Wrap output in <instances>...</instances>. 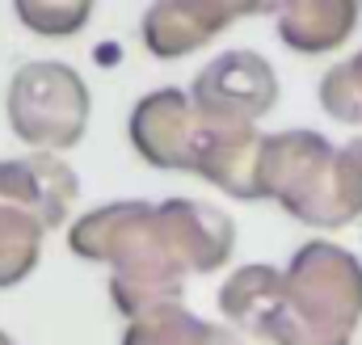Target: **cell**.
<instances>
[{"mask_svg":"<svg viewBox=\"0 0 362 345\" xmlns=\"http://www.w3.org/2000/svg\"><path fill=\"white\" fill-rule=\"evenodd\" d=\"M262 198L308 228L337 232L362 219V135L329 144L316 131H274L262 144Z\"/></svg>","mask_w":362,"mask_h":345,"instance_id":"obj_3","label":"cell"},{"mask_svg":"<svg viewBox=\"0 0 362 345\" xmlns=\"http://www.w3.org/2000/svg\"><path fill=\"white\" fill-rule=\"evenodd\" d=\"M68 249L81 261L110 265V299L135 320L160 303H181L185 278L223 269L236 249V223L223 206L198 198H122L81 215Z\"/></svg>","mask_w":362,"mask_h":345,"instance_id":"obj_1","label":"cell"},{"mask_svg":"<svg viewBox=\"0 0 362 345\" xmlns=\"http://www.w3.org/2000/svg\"><path fill=\"white\" fill-rule=\"evenodd\" d=\"M17 21L42 38H68L93 17L89 0H17Z\"/></svg>","mask_w":362,"mask_h":345,"instance_id":"obj_13","label":"cell"},{"mask_svg":"<svg viewBox=\"0 0 362 345\" xmlns=\"http://www.w3.org/2000/svg\"><path fill=\"white\" fill-rule=\"evenodd\" d=\"M274 13V4H249V0H156L148 4L139 21V38L156 59H181L202 51L215 34H223L232 21Z\"/></svg>","mask_w":362,"mask_h":345,"instance_id":"obj_7","label":"cell"},{"mask_svg":"<svg viewBox=\"0 0 362 345\" xmlns=\"http://www.w3.org/2000/svg\"><path fill=\"white\" fill-rule=\"evenodd\" d=\"M8 131L34 152H68L89 131V85L59 59H34L8 81Z\"/></svg>","mask_w":362,"mask_h":345,"instance_id":"obj_4","label":"cell"},{"mask_svg":"<svg viewBox=\"0 0 362 345\" xmlns=\"http://www.w3.org/2000/svg\"><path fill=\"white\" fill-rule=\"evenodd\" d=\"M219 312L257 345H350L362 320V261L333 240H308L286 269H232Z\"/></svg>","mask_w":362,"mask_h":345,"instance_id":"obj_2","label":"cell"},{"mask_svg":"<svg viewBox=\"0 0 362 345\" xmlns=\"http://www.w3.org/2000/svg\"><path fill=\"white\" fill-rule=\"evenodd\" d=\"M320 105L333 122L341 127H362V51L333 64L320 76Z\"/></svg>","mask_w":362,"mask_h":345,"instance_id":"obj_12","label":"cell"},{"mask_svg":"<svg viewBox=\"0 0 362 345\" xmlns=\"http://www.w3.org/2000/svg\"><path fill=\"white\" fill-rule=\"evenodd\" d=\"M76 194H81L76 172L55 152H30V156L0 160V202L30 211L34 219H42L47 232L68 223Z\"/></svg>","mask_w":362,"mask_h":345,"instance_id":"obj_8","label":"cell"},{"mask_svg":"<svg viewBox=\"0 0 362 345\" xmlns=\"http://www.w3.org/2000/svg\"><path fill=\"white\" fill-rule=\"evenodd\" d=\"M0 345H13V341H8V337H4V333H0Z\"/></svg>","mask_w":362,"mask_h":345,"instance_id":"obj_14","label":"cell"},{"mask_svg":"<svg viewBox=\"0 0 362 345\" xmlns=\"http://www.w3.org/2000/svg\"><path fill=\"white\" fill-rule=\"evenodd\" d=\"M122 345H240V337L215 320L194 316L185 303H160L127 320Z\"/></svg>","mask_w":362,"mask_h":345,"instance_id":"obj_10","label":"cell"},{"mask_svg":"<svg viewBox=\"0 0 362 345\" xmlns=\"http://www.w3.org/2000/svg\"><path fill=\"white\" fill-rule=\"evenodd\" d=\"M189 97L219 127H257L278 101V76L257 51H223L194 76Z\"/></svg>","mask_w":362,"mask_h":345,"instance_id":"obj_6","label":"cell"},{"mask_svg":"<svg viewBox=\"0 0 362 345\" xmlns=\"http://www.w3.org/2000/svg\"><path fill=\"white\" fill-rule=\"evenodd\" d=\"M131 144L135 152L165 172H194L202 165V152L211 144V118L194 105L189 93L181 88H156L135 101L131 110Z\"/></svg>","mask_w":362,"mask_h":345,"instance_id":"obj_5","label":"cell"},{"mask_svg":"<svg viewBox=\"0 0 362 345\" xmlns=\"http://www.w3.org/2000/svg\"><path fill=\"white\" fill-rule=\"evenodd\" d=\"M42 236H47L42 219L0 202V291L30 278V269L42 257Z\"/></svg>","mask_w":362,"mask_h":345,"instance_id":"obj_11","label":"cell"},{"mask_svg":"<svg viewBox=\"0 0 362 345\" xmlns=\"http://www.w3.org/2000/svg\"><path fill=\"white\" fill-rule=\"evenodd\" d=\"M358 13V0H286V4H274V25L291 51L325 55L354 34Z\"/></svg>","mask_w":362,"mask_h":345,"instance_id":"obj_9","label":"cell"}]
</instances>
